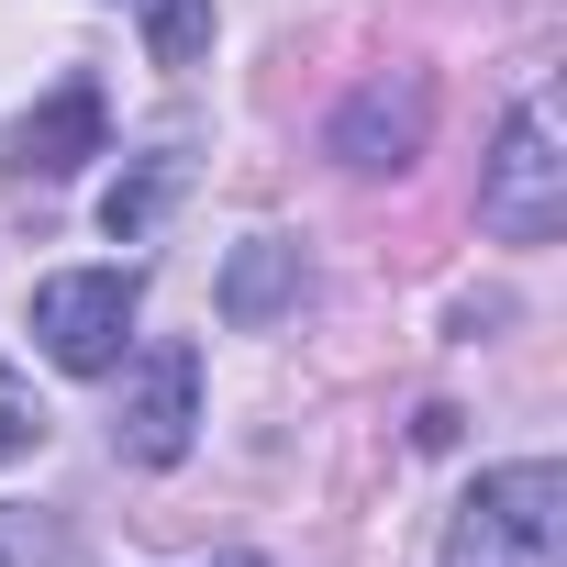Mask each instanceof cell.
<instances>
[{"instance_id":"1","label":"cell","mask_w":567,"mask_h":567,"mask_svg":"<svg viewBox=\"0 0 567 567\" xmlns=\"http://www.w3.org/2000/svg\"><path fill=\"white\" fill-rule=\"evenodd\" d=\"M445 567H567V467L556 456L489 467L445 523Z\"/></svg>"},{"instance_id":"2","label":"cell","mask_w":567,"mask_h":567,"mask_svg":"<svg viewBox=\"0 0 567 567\" xmlns=\"http://www.w3.org/2000/svg\"><path fill=\"white\" fill-rule=\"evenodd\" d=\"M478 223L501 245H545L567 223V123H556V90H523L489 167H478Z\"/></svg>"},{"instance_id":"3","label":"cell","mask_w":567,"mask_h":567,"mask_svg":"<svg viewBox=\"0 0 567 567\" xmlns=\"http://www.w3.org/2000/svg\"><path fill=\"white\" fill-rule=\"evenodd\" d=\"M134 312H145V278L134 267H56L34 290V346L68 379H112L123 346H134Z\"/></svg>"},{"instance_id":"4","label":"cell","mask_w":567,"mask_h":567,"mask_svg":"<svg viewBox=\"0 0 567 567\" xmlns=\"http://www.w3.org/2000/svg\"><path fill=\"white\" fill-rule=\"evenodd\" d=\"M200 434V357L189 346H145L134 379H123V412H112V445L134 467H178Z\"/></svg>"},{"instance_id":"5","label":"cell","mask_w":567,"mask_h":567,"mask_svg":"<svg viewBox=\"0 0 567 567\" xmlns=\"http://www.w3.org/2000/svg\"><path fill=\"white\" fill-rule=\"evenodd\" d=\"M12 156H23L34 178H68V167H90V156H101V90H90V79H68V90H56V101H45V112L12 134Z\"/></svg>"},{"instance_id":"6","label":"cell","mask_w":567,"mask_h":567,"mask_svg":"<svg viewBox=\"0 0 567 567\" xmlns=\"http://www.w3.org/2000/svg\"><path fill=\"white\" fill-rule=\"evenodd\" d=\"M412 134H423V90H401V101H390V90H368V101L334 123L346 167H401V156H412Z\"/></svg>"},{"instance_id":"7","label":"cell","mask_w":567,"mask_h":567,"mask_svg":"<svg viewBox=\"0 0 567 567\" xmlns=\"http://www.w3.org/2000/svg\"><path fill=\"white\" fill-rule=\"evenodd\" d=\"M278 290H290V245H267V234H256V245L234 256V278H223V312H234V323H256Z\"/></svg>"},{"instance_id":"8","label":"cell","mask_w":567,"mask_h":567,"mask_svg":"<svg viewBox=\"0 0 567 567\" xmlns=\"http://www.w3.org/2000/svg\"><path fill=\"white\" fill-rule=\"evenodd\" d=\"M145 45H156V68L212 56V0H145Z\"/></svg>"},{"instance_id":"9","label":"cell","mask_w":567,"mask_h":567,"mask_svg":"<svg viewBox=\"0 0 567 567\" xmlns=\"http://www.w3.org/2000/svg\"><path fill=\"white\" fill-rule=\"evenodd\" d=\"M167 189H178V156H156V167H145V178H123V189H112V200H101V223H112V234H123V245H134V234H145V223H156V212H167Z\"/></svg>"},{"instance_id":"10","label":"cell","mask_w":567,"mask_h":567,"mask_svg":"<svg viewBox=\"0 0 567 567\" xmlns=\"http://www.w3.org/2000/svg\"><path fill=\"white\" fill-rule=\"evenodd\" d=\"M34 434H45V412H34V390H23L12 368H0V467H12V456H34Z\"/></svg>"}]
</instances>
